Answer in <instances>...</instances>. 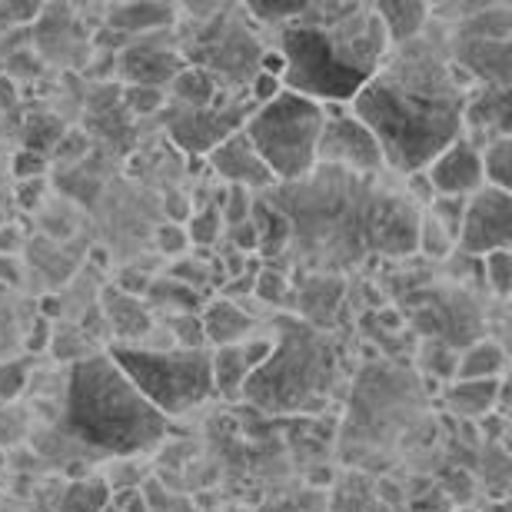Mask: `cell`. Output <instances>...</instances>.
I'll list each match as a JSON object with an SVG mask.
<instances>
[{
    "mask_svg": "<svg viewBox=\"0 0 512 512\" xmlns=\"http://www.w3.org/2000/svg\"><path fill=\"white\" fill-rule=\"evenodd\" d=\"M473 84L426 30L389 47L383 67L353 97L350 114L376 137L389 170L419 173L463 137V110Z\"/></svg>",
    "mask_w": 512,
    "mask_h": 512,
    "instance_id": "obj_1",
    "label": "cell"
},
{
    "mask_svg": "<svg viewBox=\"0 0 512 512\" xmlns=\"http://www.w3.org/2000/svg\"><path fill=\"white\" fill-rule=\"evenodd\" d=\"M376 177H353V173L326 167V187L316 180V170L300 183L276 190L286 200L273 203L286 213L296 243H306L313 260L356 263L363 253L403 256L416 250V220L413 203L380 190Z\"/></svg>",
    "mask_w": 512,
    "mask_h": 512,
    "instance_id": "obj_2",
    "label": "cell"
},
{
    "mask_svg": "<svg viewBox=\"0 0 512 512\" xmlns=\"http://www.w3.org/2000/svg\"><path fill=\"white\" fill-rule=\"evenodd\" d=\"M276 40L283 90L323 107H350L389 54L373 4H303L290 24L276 30Z\"/></svg>",
    "mask_w": 512,
    "mask_h": 512,
    "instance_id": "obj_3",
    "label": "cell"
},
{
    "mask_svg": "<svg viewBox=\"0 0 512 512\" xmlns=\"http://www.w3.org/2000/svg\"><path fill=\"white\" fill-rule=\"evenodd\" d=\"M64 429L97 453L140 456L160 446L167 419L133 389L107 353H90L70 366Z\"/></svg>",
    "mask_w": 512,
    "mask_h": 512,
    "instance_id": "obj_4",
    "label": "cell"
},
{
    "mask_svg": "<svg viewBox=\"0 0 512 512\" xmlns=\"http://www.w3.org/2000/svg\"><path fill=\"white\" fill-rule=\"evenodd\" d=\"M336 373L340 363L330 336L296 316H280L273 350L243 386V396L266 413H310L330 403Z\"/></svg>",
    "mask_w": 512,
    "mask_h": 512,
    "instance_id": "obj_5",
    "label": "cell"
},
{
    "mask_svg": "<svg viewBox=\"0 0 512 512\" xmlns=\"http://www.w3.org/2000/svg\"><path fill=\"white\" fill-rule=\"evenodd\" d=\"M326 107L293 90H280L273 100L253 107L243 133L256 157L270 170L273 183H300L316 170V140H320Z\"/></svg>",
    "mask_w": 512,
    "mask_h": 512,
    "instance_id": "obj_6",
    "label": "cell"
},
{
    "mask_svg": "<svg viewBox=\"0 0 512 512\" xmlns=\"http://www.w3.org/2000/svg\"><path fill=\"white\" fill-rule=\"evenodd\" d=\"M107 356L163 419L190 413L213 396L210 350H147L140 343H117Z\"/></svg>",
    "mask_w": 512,
    "mask_h": 512,
    "instance_id": "obj_7",
    "label": "cell"
},
{
    "mask_svg": "<svg viewBox=\"0 0 512 512\" xmlns=\"http://www.w3.org/2000/svg\"><path fill=\"white\" fill-rule=\"evenodd\" d=\"M203 24H197V37L187 44V60L190 67H200L217 80L227 84H247L260 74L263 47L256 44L253 30L230 20V10L210 7L203 10ZM183 60V64H187Z\"/></svg>",
    "mask_w": 512,
    "mask_h": 512,
    "instance_id": "obj_8",
    "label": "cell"
},
{
    "mask_svg": "<svg viewBox=\"0 0 512 512\" xmlns=\"http://www.w3.org/2000/svg\"><path fill=\"white\" fill-rule=\"evenodd\" d=\"M316 167H333L353 177H380L386 163L380 143L350 114V107H326L320 140H316Z\"/></svg>",
    "mask_w": 512,
    "mask_h": 512,
    "instance_id": "obj_9",
    "label": "cell"
},
{
    "mask_svg": "<svg viewBox=\"0 0 512 512\" xmlns=\"http://www.w3.org/2000/svg\"><path fill=\"white\" fill-rule=\"evenodd\" d=\"M512 243V197L506 190L479 187L466 197L463 227H459L456 247L466 256H489L496 250H509Z\"/></svg>",
    "mask_w": 512,
    "mask_h": 512,
    "instance_id": "obj_10",
    "label": "cell"
},
{
    "mask_svg": "<svg viewBox=\"0 0 512 512\" xmlns=\"http://www.w3.org/2000/svg\"><path fill=\"white\" fill-rule=\"evenodd\" d=\"M253 114V107H247L243 100H233V104H223L220 100L213 107H200V110H173L167 127L170 137L180 150L187 153H210L217 143L233 137L237 130H243L247 117Z\"/></svg>",
    "mask_w": 512,
    "mask_h": 512,
    "instance_id": "obj_11",
    "label": "cell"
},
{
    "mask_svg": "<svg viewBox=\"0 0 512 512\" xmlns=\"http://www.w3.org/2000/svg\"><path fill=\"white\" fill-rule=\"evenodd\" d=\"M436 197H473L483 183V157L466 137L453 140L443 153H436L433 163L423 170Z\"/></svg>",
    "mask_w": 512,
    "mask_h": 512,
    "instance_id": "obj_12",
    "label": "cell"
},
{
    "mask_svg": "<svg viewBox=\"0 0 512 512\" xmlns=\"http://www.w3.org/2000/svg\"><path fill=\"white\" fill-rule=\"evenodd\" d=\"M509 50V40L456 34L449 60L469 77V84L479 80V87H509Z\"/></svg>",
    "mask_w": 512,
    "mask_h": 512,
    "instance_id": "obj_13",
    "label": "cell"
},
{
    "mask_svg": "<svg viewBox=\"0 0 512 512\" xmlns=\"http://www.w3.org/2000/svg\"><path fill=\"white\" fill-rule=\"evenodd\" d=\"M207 167L217 173L220 180H227L230 187H240V190L273 187L270 170H266L263 160L256 157L253 143L247 140V133H243V130H237L233 137L217 143V147L207 153Z\"/></svg>",
    "mask_w": 512,
    "mask_h": 512,
    "instance_id": "obj_14",
    "label": "cell"
},
{
    "mask_svg": "<svg viewBox=\"0 0 512 512\" xmlns=\"http://www.w3.org/2000/svg\"><path fill=\"white\" fill-rule=\"evenodd\" d=\"M273 350V340H243L233 346H220L210 353V373H213V393H223L227 399L243 396V386L250 376L266 363Z\"/></svg>",
    "mask_w": 512,
    "mask_h": 512,
    "instance_id": "obj_15",
    "label": "cell"
},
{
    "mask_svg": "<svg viewBox=\"0 0 512 512\" xmlns=\"http://www.w3.org/2000/svg\"><path fill=\"white\" fill-rule=\"evenodd\" d=\"M463 137L473 147L496 137H509V87L469 90L463 110Z\"/></svg>",
    "mask_w": 512,
    "mask_h": 512,
    "instance_id": "obj_16",
    "label": "cell"
},
{
    "mask_svg": "<svg viewBox=\"0 0 512 512\" xmlns=\"http://www.w3.org/2000/svg\"><path fill=\"white\" fill-rule=\"evenodd\" d=\"M117 67H120V77L127 80V87L163 90L187 64H183V57L177 54V50L160 47V44H147V40H143V44H133L124 50V57H120Z\"/></svg>",
    "mask_w": 512,
    "mask_h": 512,
    "instance_id": "obj_17",
    "label": "cell"
},
{
    "mask_svg": "<svg viewBox=\"0 0 512 512\" xmlns=\"http://www.w3.org/2000/svg\"><path fill=\"white\" fill-rule=\"evenodd\" d=\"M104 316H107V326L120 340V346H133L140 336H147L153 330L147 306H143L137 296L117 290V286H110L104 293Z\"/></svg>",
    "mask_w": 512,
    "mask_h": 512,
    "instance_id": "obj_18",
    "label": "cell"
},
{
    "mask_svg": "<svg viewBox=\"0 0 512 512\" xmlns=\"http://www.w3.org/2000/svg\"><path fill=\"white\" fill-rule=\"evenodd\" d=\"M373 14L380 17L389 47H403L423 34L433 10L416 4V0H380V4H373Z\"/></svg>",
    "mask_w": 512,
    "mask_h": 512,
    "instance_id": "obj_19",
    "label": "cell"
},
{
    "mask_svg": "<svg viewBox=\"0 0 512 512\" xmlns=\"http://www.w3.org/2000/svg\"><path fill=\"white\" fill-rule=\"evenodd\" d=\"M503 399V380H453L446 389L449 413L459 419L489 416Z\"/></svg>",
    "mask_w": 512,
    "mask_h": 512,
    "instance_id": "obj_20",
    "label": "cell"
},
{
    "mask_svg": "<svg viewBox=\"0 0 512 512\" xmlns=\"http://www.w3.org/2000/svg\"><path fill=\"white\" fill-rule=\"evenodd\" d=\"M200 326H203V340L220 350V346H233V343L247 340L253 330V320L233 300H213L207 310H203Z\"/></svg>",
    "mask_w": 512,
    "mask_h": 512,
    "instance_id": "obj_21",
    "label": "cell"
},
{
    "mask_svg": "<svg viewBox=\"0 0 512 512\" xmlns=\"http://www.w3.org/2000/svg\"><path fill=\"white\" fill-rule=\"evenodd\" d=\"M177 20V10L170 4H120L110 7L107 27L117 34H150V30H167Z\"/></svg>",
    "mask_w": 512,
    "mask_h": 512,
    "instance_id": "obj_22",
    "label": "cell"
},
{
    "mask_svg": "<svg viewBox=\"0 0 512 512\" xmlns=\"http://www.w3.org/2000/svg\"><path fill=\"white\" fill-rule=\"evenodd\" d=\"M250 223L256 233V250L263 256H280L293 237L290 220H286V213L273 200H256L250 207Z\"/></svg>",
    "mask_w": 512,
    "mask_h": 512,
    "instance_id": "obj_23",
    "label": "cell"
},
{
    "mask_svg": "<svg viewBox=\"0 0 512 512\" xmlns=\"http://www.w3.org/2000/svg\"><path fill=\"white\" fill-rule=\"evenodd\" d=\"M506 350L493 340H476L456 360L453 380H503Z\"/></svg>",
    "mask_w": 512,
    "mask_h": 512,
    "instance_id": "obj_24",
    "label": "cell"
},
{
    "mask_svg": "<svg viewBox=\"0 0 512 512\" xmlns=\"http://www.w3.org/2000/svg\"><path fill=\"white\" fill-rule=\"evenodd\" d=\"M170 94L180 107L187 110H200V107H213L220 100V84L213 80L207 70L200 67H183L177 77L170 80Z\"/></svg>",
    "mask_w": 512,
    "mask_h": 512,
    "instance_id": "obj_25",
    "label": "cell"
},
{
    "mask_svg": "<svg viewBox=\"0 0 512 512\" xmlns=\"http://www.w3.org/2000/svg\"><path fill=\"white\" fill-rule=\"evenodd\" d=\"M479 157H483V183L509 193V183H512V140L509 137L489 140L486 147H479Z\"/></svg>",
    "mask_w": 512,
    "mask_h": 512,
    "instance_id": "obj_26",
    "label": "cell"
},
{
    "mask_svg": "<svg viewBox=\"0 0 512 512\" xmlns=\"http://www.w3.org/2000/svg\"><path fill=\"white\" fill-rule=\"evenodd\" d=\"M110 499V486L100 479H80V483L67 486L64 499H60V512H104Z\"/></svg>",
    "mask_w": 512,
    "mask_h": 512,
    "instance_id": "obj_27",
    "label": "cell"
},
{
    "mask_svg": "<svg viewBox=\"0 0 512 512\" xmlns=\"http://www.w3.org/2000/svg\"><path fill=\"white\" fill-rule=\"evenodd\" d=\"M416 250H423L429 260H446V256L456 250V243L449 240V233L439 227L433 217H429V210L419 213V220H416Z\"/></svg>",
    "mask_w": 512,
    "mask_h": 512,
    "instance_id": "obj_28",
    "label": "cell"
},
{
    "mask_svg": "<svg viewBox=\"0 0 512 512\" xmlns=\"http://www.w3.org/2000/svg\"><path fill=\"white\" fill-rule=\"evenodd\" d=\"M253 293L260 296L263 303H273V306H293V290L286 283V276L280 270H256V280H253Z\"/></svg>",
    "mask_w": 512,
    "mask_h": 512,
    "instance_id": "obj_29",
    "label": "cell"
},
{
    "mask_svg": "<svg viewBox=\"0 0 512 512\" xmlns=\"http://www.w3.org/2000/svg\"><path fill=\"white\" fill-rule=\"evenodd\" d=\"M429 217H433L439 227L449 233V240L456 243L459 227H463V213H466V197H433L429 203Z\"/></svg>",
    "mask_w": 512,
    "mask_h": 512,
    "instance_id": "obj_30",
    "label": "cell"
},
{
    "mask_svg": "<svg viewBox=\"0 0 512 512\" xmlns=\"http://www.w3.org/2000/svg\"><path fill=\"white\" fill-rule=\"evenodd\" d=\"M220 227H223L220 207H203V210L193 213L183 230H187L190 243H197V247H210V243L220 237Z\"/></svg>",
    "mask_w": 512,
    "mask_h": 512,
    "instance_id": "obj_31",
    "label": "cell"
},
{
    "mask_svg": "<svg viewBox=\"0 0 512 512\" xmlns=\"http://www.w3.org/2000/svg\"><path fill=\"white\" fill-rule=\"evenodd\" d=\"M483 270H486L489 286H493V293L509 296V290H512V253L496 250V253L483 256Z\"/></svg>",
    "mask_w": 512,
    "mask_h": 512,
    "instance_id": "obj_32",
    "label": "cell"
},
{
    "mask_svg": "<svg viewBox=\"0 0 512 512\" xmlns=\"http://www.w3.org/2000/svg\"><path fill=\"white\" fill-rule=\"evenodd\" d=\"M124 104L130 114H157V110L167 104V90H157V87H127L124 90Z\"/></svg>",
    "mask_w": 512,
    "mask_h": 512,
    "instance_id": "obj_33",
    "label": "cell"
},
{
    "mask_svg": "<svg viewBox=\"0 0 512 512\" xmlns=\"http://www.w3.org/2000/svg\"><path fill=\"white\" fill-rule=\"evenodd\" d=\"M27 386V366L24 363H4L0 366V403L17 399Z\"/></svg>",
    "mask_w": 512,
    "mask_h": 512,
    "instance_id": "obj_34",
    "label": "cell"
},
{
    "mask_svg": "<svg viewBox=\"0 0 512 512\" xmlns=\"http://www.w3.org/2000/svg\"><path fill=\"white\" fill-rule=\"evenodd\" d=\"M47 173V157L44 153H34V150H17L14 157V177L24 183V180H44Z\"/></svg>",
    "mask_w": 512,
    "mask_h": 512,
    "instance_id": "obj_35",
    "label": "cell"
},
{
    "mask_svg": "<svg viewBox=\"0 0 512 512\" xmlns=\"http://www.w3.org/2000/svg\"><path fill=\"white\" fill-rule=\"evenodd\" d=\"M157 247H160L163 253H170V256H180L183 250L190 247L187 230H183L180 223H167V227H160V230H157Z\"/></svg>",
    "mask_w": 512,
    "mask_h": 512,
    "instance_id": "obj_36",
    "label": "cell"
},
{
    "mask_svg": "<svg viewBox=\"0 0 512 512\" xmlns=\"http://www.w3.org/2000/svg\"><path fill=\"white\" fill-rule=\"evenodd\" d=\"M37 14H40L37 4H0V30L27 24V20H34Z\"/></svg>",
    "mask_w": 512,
    "mask_h": 512,
    "instance_id": "obj_37",
    "label": "cell"
},
{
    "mask_svg": "<svg viewBox=\"0 0 512 512\" xmlns=\"http://www.w3.org/2000/svg\"><path fill=\"white\" fill-rule=\"evenodd\" d=\"M283 90V84H280V77H270V74H256L253 80H250V94H253V100H256V107L260 104H266V100H273L276 94Z\"/></svg>",
    "mask_w": 512,
    "mask_h": 512,
    "instance_id": "obj_38",
    "label": "cell"
},
{
    "mask_svg": "<svg viewBox=\"0 0 512 512\" xmlns=\"http://www.w3.org/2000/svg\"><path fill=\"white\" fill-rule=\"evenodd\" d=\"M409 197H416V200H423L426 207L433 203V187H429V180H426V173L419 170V173H409Z\"/></svg>",
    "mask_w": 512,
    "mask_h": 512,
    "instance_id": "obj_39",
    "label": "cell"
},
{
    "mask_svg": "<svg viewBox=\"0 0 512 512\" xmlns=\"http://www.w3.org/2000/svg\"><path fill=\"white\" fill-rule=\"evenodd\" d=\"M40 190H44V180H24L17 187V200H20V207H34V203L40 200Z\"/></svg>",
    "mask_w": 512,
    "mask_h": 512,
    "instance_id": "obj_40",
    "label": "cell"
},
{
    "mask_svg": "<svg viewBox=\"0 0 512 512\" xmlns=\"http://www.w3.org/2000/svg\"><path fill=\"white\" fill-rule=\"evenodd\" d=\"M0 283H10V286H17V283H20V266H17V256L0 253Z\"/></svg>",
    "mask_w": 512,
    "mask_h": 512,
    "instance_id": "obj_41",
    "label": "cell"
},
{
    "mask_svg": "<svg viewBox=\"0 0 512 512\" xmlns=\"http://www.w3.org/2000/svg\"><path fill=\"white\" fill-rule=\"evenodd\" d=\"M233 230V237H237V247L240 250H256V233H253V223L247 220V223H240V227H230Z\"/></svg>",
    "mask_w": 512,
    "mask_h": 512,
    "instance_id": "obj_42",
    "label": "cell"
},
{
    "mask_svg": "<svg viewBox=\"0 0 512 512\" xmlns=\"http://www.w3.org/2000/svg\"><path fill=\"white\" fill-rule=\"evenodd\" d=\"M27 346H30L34 353L47 350V346H50V330H47V323H44V320L37 323V333H30V336H27Z\"/></svg>",
    "mask_w": 512,
    "mask_h": 512,
    "instance_id": "obj_43",
    "label": "cell"
},
{
    "mask_svg": "<svg viewBox=\"0 0 512 512\" xmlns=\"http://www.w3.org/2000/svg\"><path fill=\"white\" fill-rule=\"evenodd\" d=\"M486 512H509V503H493V506H486Z\"/></svg>",
    "mask_w": 512,
    "mask_h": 512,
    "instance_id": "obj_44",
    "label": "cell"
},
{
    "mask_svg": "<svg viewBox=\"0 0 512 512\" xmlns=\"http://www.w3.org/2000/svg\"><path fill=\"white\" fill-rule=\"evenodd\" d=\"M4 223H7V217H4V213H0V227H4Z\"/></svg>",
    "mask_w": 512,
    "mask_h": 512,
    "instance_id": "obj_45",
    "label": "cell"
}]
</instances>
